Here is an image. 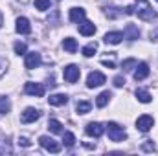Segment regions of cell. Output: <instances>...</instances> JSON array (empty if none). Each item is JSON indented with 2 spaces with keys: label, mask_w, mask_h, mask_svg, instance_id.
<instances>
[{
  "label": "cell",
  "mask_w": 158,
  "mask_h": 156,
  "mask_svg": "<svg viewBox=\"0 0 158 156\" xmlns=\"http://www.w3.org/2000/svg\"><path fill=\"white\" fill-rule=\"evenodd\" d=\"M134 15H138V18L142 20H153L156 15L151 7V4L147 0H136V6H134Z\"/></svg>",
  "instance_id": "obj_1"
},
{
  "label": "cell",
  "mask_w": 158,
  "mask_h": 156,
  "mask_svg": "<svg viewBox=\"0 0 158 156\" xmlns=\"http://www.w3.org/2000/svg\"><path fill=\"white\" fill-rule=\"evenodd\" d=\"M107 132H109V138H110V142H123L125 138H127V132H125V129L118 125L116 121H109L107 123Z\"/></svg>",
  "instance_id": "obj_2"
},
{
  "label": "cell",
  "mask_w": 158,
  "mask_h": 156,
  "mask_svg": "<svg viewBox=\"0 0 158 156\" xmlns=\"http://www.w3.org/2000/svg\"><path fill=\"white\" fill-rule=\"evenodd\" d=\"M39 143H40V147L42 149H46L48 153H59L61 151V143H57L53 138H50V136H40L39 138Z\"/></svg>",
  "instance_id": "obj_3"
},
{
  "label": "cell",
  "mask_w": 158,
  "mask_h": 156,
  "mask_svg": "<svg viewBox=\"0 0 158 156\" xmlns=\"http://www.w3.org/2000/svg\"><path fill=\"white\" fill-rule=\"evenodd\" d=\"M105 83H107V77L101 72H90L88 77H86V86L88 88H98V86H101Z\"/></svg>",
  "instance_id": "obj_4"
},
{
  "label": "cell",
  "mask_w": 158,
  "mask_h": 156,
  "mask_svg": "<svg viewBox=\"0 0 158 156\" xmlns=\"http://www.w3.org/2000/svg\"><path fill=\"white\" fill-rule=\"evenodd\" d=\"M153 125H155V119H153V116H149V114H143V116H140L136 119V129L140 132H149L153 129Z\"/></svg>",
  "instance_id": "obj_5"
},
{
  "label": "cell",
  "mask_w": 158,
  "mask_h": 156,
  "mask_svg": "<svg viewBox=\"0 0 158 156\" xmlns=\"http://www.w3.org/2000/svg\"><path fill=\"white\" fill-rule=\"evenodd\" d=\"M24 92L28 96H35V97H42L44 96V84L40 83H33V81H28L24 84Z\"/></svg>",
  "instance_id": "obj_6"
},
{
  "label": "cell",
  "mask_w": 158,
  "mask_h": 156,
  "mask_svg": "<svg viewBox=\"0 0 158 156\" xmlns=\"http://www.w3.org/2000/svg\"><path fill=\"white\" fill-rule=\"evenodd\" d=\"M63 76H64V81H66V83H76L79 79V76H81V70H79L77 64H68V66L64 68Z\"/></svg>",
  "instance_id": "obj_7"
},
{
  "label": "cell",
  "mask_w": 158,
  "mask_h": 156,
  "mask_svg": "<svg viewBox=\"0 0 158 156\" xmlns=\"http://www.w3.org/2000/svg\"><path fill=\"white\" fill-rule=\"evenodd\" d=\"M40 117V110L39 109H33V107H28L22 114H20V121L22 123H33Z\"/></svg>",
  "instance_id": "obj_8"
},
{
  "label": "cell",
  "mask_w": 158,
  "mask_h": 156,
  "mask_svg": "<svg viewBox=\"0 0 158 156\" xmlns=\"http://www.w3.org/2000/svg\"><path fill=\"white\" fill-rule=\"evenodd\" d=\"M85 132H86V136H90V138H99V136L105 132V127H103L101 123H98V121H92V123L86 125Z\"/></svg>",
  "instance_id": "obj_9"
},
{
  "label": "cell",
  "mask_w": 158,
  "mask_h": 156,
  "mask_svg": "<svg viewBox=\"0 0 158 156\" xmlns=\"http://www.w3.org/2000/svg\"><path fill=\"white\" fill-rule=\"evenodd\" d=\"M39 64H40V53H37V51H30V53H26L24 66H26L28 70H33V68H37Z\"/></svg>",
  "instance_id": "obj_10"
},
{
  "label": "cell",
  "mask_w": 158,
  "mask_h": 156,
  "mask_svg": "<svg viewBox=\"0 0 158 156\" xmlns=\"http://www.w3.org/2000/svg\"><path fill=\"white\" fill-rule=\"evenodd\" d=\"M15 30H17V33H20V35H28V33L31 31V24H30V20H28L26 17H19Z\"/></svg>",
  "instance_id": "obj_11"
},
{
  "label": "cell",
  "mask_w": 158,
  "mask_h": 156,
  "mask_svg": "<svg viewBox=\"0 0 158 156\" xmlns=\"http://www.w3.org/2000/svg\"><path fill=\"white\" fill-rule=\"evenodd\" d=\"M149 72H151V70H149V64H147V63H138L132 76H134L136 81H143V79L149 76Z\"/></svg>",
  "instance_id": "obj_12"
},
{
  "label": "cell",
  "mask_w": 158,
  "mask_h": 156,
  "mask_svg": "<svg viewBox=\"0 0 158 156\" xmlns=\"http://www.w3.org/2000/svg\"><path fill=\"white\" fill-rule=\"evenodd\" d=\"M79 33L85 35V37L94 35V33H96V26H94V22H90V20H81V22H79Z\"/></svg>",
  "instance_id": "obj_13"
},
{
  "label": "cell",
  "mask_w": 158,
  "mask_h": 156,
  "mask_svg": "<svg viewBox=\"0 0 158 156\" xmlns=\"http://www.w3.org/2000/svg\"><path fill=\"white\" fill-rule=\"evenodd\" d=\"M48 103L52 107H61V105H66L68 103V96L66 94H52L48 97Z\"/></svg>",
  "instance_id": "obj_14"
},
{
  "label": "cell",
  "mask_w": 158,
  "mask_h": 156,
  "mask_svg": "<svg viewBox=\"0 0 158 156\" xmlns=\"http://www.w3.org/2000/svg\"><path fill=\"white\" fill-rule=\"evenodd\" d=\"M103 40H105L107 44H119V42L123 40V33H121V31H109V33H105Z\"/></svg>",
  "instance_id": "obj_15"
},
{
  "label": "cell",
  "mask_w": 158,
  "mask_h": 156,
  "mask_svg": "<svg viewBox=\"0 0 158 156\" xmlns=\"http://www.w3.org/2000/svg\"><path fill=\"white\" fill-rule=\"evenodd\" d=\"M68 17H70V20H72V22H81V20H85L86 11H85L83 7H72Z\"/></svg>",
  "instance_id": "obj_16"
},
{
  "label": "cell",
  "mask_w": 158,
  "mask_h": 156,
  "mask_svg": "<svg viewBox=\"0 0 158 156\" xmlns=\"http://www.w3.org/2000/svg\"><path fill=\"white\" fill-rule=\"evenodd\" d=\"M123 37H127L129 40H136L140 37V30L134 24H127L125 26V31H123Z\"/></svg>",
  "instance_id": "obj_17"
},
{
  "label": "cell",
  "mask_w": 158,
  "mask_h": 156,
  "mask_svg": "<svg viewBox=\"0 0 158 156\" xmlns=\"http://www.w3.org/2000/svg\"><path fill=\"white\" fill-rule=\"evenodd\" d=\"M63 48L68 51V53H76L77 51V40L72 39V37H66L63 40Z\"/></svg>",
  "instance_id": "obj_18"
},
{
  "label": "cell",
  "mask_w": 158,
  "mask_h": 156,
  "mask_svg": "<svg viewBox=\"0 0 158 156\" xmlns=\"http://www.w3.org/2000/svg\"><path fill=\"white\" fill-rule=\"evenodd\" d=\"M136 99H138L140 103H151L153 97H151V94H149L145 88H138V90H136Z\"/></svg>",
  "instance_id": "obj_19"
},
{
  "label": "cell",
  "mask_w": 158,
  "mask_h": 156,
  "mask_svg": "<svg viewBox=\"0 0 158 156\" xmlns=\"http://www.w3.org/2000/svg\"><path fill=\"white\" fill-rule=\"evenodd\" d=\"M110 97H112L110 92H101V94L96 97V105H98L99 109H103V107H107V103L110 101Z\"/></svg>",
  "instance_id": "obj_20"
},
{
  "label": "cell",
  "mask_w": 158,
  "mask_h": 156,
  "mask_svg": "<svg viewBox=\"0 0 158 156\" xmlns=\"http://www.w3.org/2000/svg\"><path fill=\"white\" fill-rule=\"evenodd\" d=\"M90 109H92L90 101H77V105H76V112L77 114H88Z\"/></svg>",
  "instance_id": "obj_21"
},
{
  "label": "cell",
  "mask_w": 158,
  "mask_h": 156,
  "mask_svg": "<svg viewBox=\"0 0 158 156\" xmlns=\"http://www.w3.org/2000/svg\"><path fill=\"white\" fill-rule=\"evenodd\" d=\"M48 129H50L53 134H63V123L57 121V119H50V121H48Z\"/></svg>",
  "instance_id": "obj_22"
},
{
  "label": "cell",
  "mask_w": 158,
  "mask_h": 156,
  "mask_svg": "<svg viewBox=\"0 0 158 156\" xmlns=\"http://www.w3.org/2000/svg\"><path fill=\"white\" fill-rule=\"evenodd\" d=\"M81 51H83L85 57H94V53L98 51V42H90V44H86Z\"/></svg>",
  "instance_id": "obj_23"
},
{
  "label": "cell",
  "mask_w": 158,
  "mask_h": 156,
  "mask_svg": "<svg viewBox=\"0 0 158 156\" xmlns=\"http://www.w3.org/2000/svg\"><path fill=\"white\" fill-rule=\"evenodd\" d=\"M9 110H11V101H9L7 97L0 96V114L4 116V114H7Z\"/></svg>",
  "instance_id": "obj_24"
},
{
  "label": "cell",
  "mask_w": 158,
  "mask_h": 156,
  "mask_svg": "<svg viewBox=\"0 0 158 156\" xmlns=\"http://www.w3.org/2000/svg\"><path fill=\"white\" fill-rule=\"evenodd\" d=\"M136 64H138L136 59H125V61L121 63V68H123V72H131V70L136 68Z\"/></svg>",
  "instance_id": "obj_25"
},
{
  "label": "cell",
  "mask_w": 158,
  "mask_h": 156,
  "mask_svg": "<svg viewBox=\"0 0 158 156\" xmlns=\"http://www.w3.org/2000/svg\"><path fill=\"white\" fill-rule=\"evenodd\" d=\"M63 143H64L66 147H74V143H76V136H74L72 132H63Z\"/></svg>",
  "instance_id": "obj_26"
},
{
  "label": "cell",
  "mask_w": 158,
  "mask_h": 156,
  "mask_svg": "<svg viewBox=\"0 0 158 156\" xmlns=\"http://www.w3.org/2000/svg\"><path fill=\"white\" fill-rule=\"evenodd\" d=\"M13 48H15V53H17V55H26V53H28V46H26L24 42H15Z\"/></svg>",
  "instance_id": "obj_27"
},
{
  "label": "cell",
  "mask_w": 158,
  "mask_h": 156,
  "mask_svg": "<svg viewBox=\"0 0 158 156\" xmlns=\"http://www.w3.org/2000/svg\"><path fill=\"white\" fill-rule=\"evenodd\" d=\"M35 7H37L39 11L50 9V0H35Z\"/></svg>",
  "instance_id": "obj_28"
},
{
  "label": "cell",
  "mask_w": 158,
  "mask_h": 156,
  "mask_svg": "<svg viewBox=\"0 0 158 156\" xmlns=\"http://www.w3.org/2000/svg\"><path fill=\"white\" fill-rule=\"evenodd\" d=\"M116 9H118V7H110V9L107 7V9H105V15H107L109 18H116L118 15H121V13H123V11H116Z\"/></svg>",
  "instance_id": "obj_29"
},
{
  "label": "cell",
  "mask_w": 158,
  "mask_h": 156,
  "mask_svg": "<svg viewBox=\"0 0 158 156\" xmlns=\"http://www.w3.org/2000/svg\"><path fill=\"white\" fill-rule=\"evenodd\" d=\"M6 70H7V61H6L4 57H0V79L6 74Z\"/></svg>",
  "instance_id": "obj_30"
},
{
  "label": "cell",
  "mask_w": 158,
  "mask_h": 156,
  "mask_svg": "<svg viewBox=\"0 0 158 156\" xmlns=\"http://www.w3.org/2000/svg\"><path fill=\"white\" fill-rule=\"evenodd\" d=\"M19 145H22V147H31V142H30L26 136H20V138H19Z\"/></svg>",
  "instance_id": "obj_31"
},
{
  "label": "cell",
  "mask_w": 158,
  "mask_h": 156,
  "mask_svg": "<svg viewBox=\"0 0 158 156\" xmlns=\"http://www.w3.org/2000/svg\"><path fill=\"white\" fill-rule=\"evenodd\" d=\"M142 149H143V151H155V143H153V140H147V142L142 145Z\"/></svg>",
  "instance_id": "obj_32"
},
{
  "label": "cell",
  "mask_w": 158,
  "mask_h": 156,
  "mask_svg": "<svg viewBox=\"0 0 158 156\" xmlns=\"http://www.w3.org/2000/svg\"><path fill=\"white\" fill-rule=\"evenodd\" d=\"M123 84H125V77H121V76H116V77H114V86L121 88Z\"/></svg>",
  "instance_id": "obj_33"
},
{
  "label": "cell",
  "mask_w": 158,
  "mask_h": 156,
  "mask_svg": "<svg viewBox=\"0 0 158 156\" xmlns=\"http://www.w3.org/2000/svg\"><path fill=\"white\" fill-rule=\"evenodd\" d=\"M101 64H105L109 68H114V61H109V59H101Z\"/></svg>",
  "instance_id": "obj_34"
},
{
  "label": "cell",
  "mask_w": 158,
  "mask_h": 156,
  "mask_svg": "<svg viewBox=\"0 0 158 156\" xmlns=\"http://www.w3.org/2000/svg\"><path fill=\"white\" fill-rule=\"evenodd\" d=\"M2 24H4V17H2V11H0V28H2Z\"/></svg>",
  "instance_id": "obj_35"
},
{
  "label": "cell",
  "mask_w": 158,
  "mask_h": 156,
  "mask_svg": "<svg viewBox=\"0 0 158 156\" xmlns=\"http://www.w3.org/2000/svg\"><path fill=\"white\" fill-rule=\"evenodd\" d=\"M156 2H158V0H156Z\"/></svg>",
  "instance_id": "obj_36"
}]
</instances>
